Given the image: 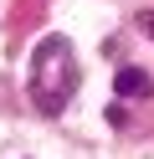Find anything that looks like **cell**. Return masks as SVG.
<instances>
[{
  "instance_id": "obj_1",
  "label": "cell",
  "mask_w": 154,
  "mask_h": 159,
  "mask_svg": "<svg viewBox=\"0 0 154 159\" xmlns=\"http://www.w3.org/2000/svg\"><path fill=\"white\" fill-rule=\"evenodd\" d=\"M77 77H82V67H77L72 41L67 36H41L36 52H31V103H36V113L57 118L77 93Z\"/></svg>"
},
{
  "instance_id": "obj_2",
  "label": "cell",
  "mask_w": 154,
  "mask_h": 159,
  "mask_svg": "<svg viewBox=\"0 0 154 159\" xmlns=\"http://www.w3.org/2000/svg\"><path fill=\"white\" fill-rule=\"evenodd\" d=\"M113 87H118V98H149L154 93V77L144 72V67H118Z\"/></svg>"
},
{
  "instance_id": "obj_3",
  "label": "cell",
  "mask_w": 154,
  "mask_h": 159,
  "mask_svg": "<svg viewBox=\"0 0 154 159\" xmlns=\"http://www.w3.org/2000/svg\"><path fill=\"white\" fill-rule=\"evenodd\" d=\"M108 123H113V128H123V123H128V113H123V103H108Z\"/></svg>"
},
{
  "instance_id": "obj_4",
  "label": "cell",
  "mask_w": 154,
  "mask_h": 159,
  "mask_svg": "<svg viewBox=\"0 0 154 159\" xmlns=\"http://www.w3.org/2000/svg\"><path fill=\"white\" fill-rule=\"evenodd\" d=\"M139 31H144V36H154V11H144V16H139Z\"/></svg>"
}]
</instances>
